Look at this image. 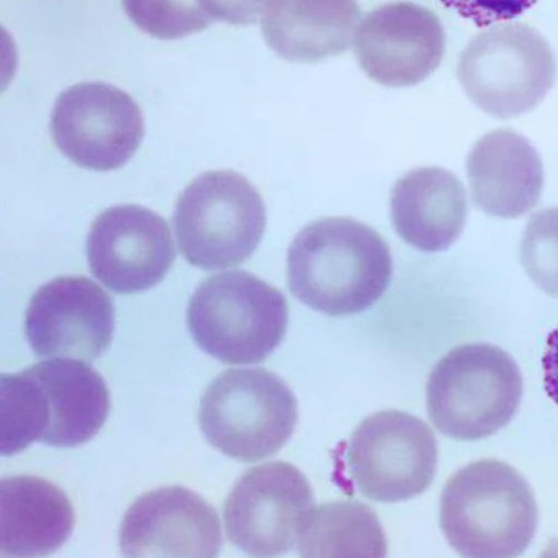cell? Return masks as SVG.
Instances as JSON below:
<instances>
[{
	"label": "cell",
	"instance_id": "6da1fadb",
	"mask_svg": "<svg viewBox=\"0 0 558 558\" xmlns=\"http://www.w3.org/2000/svg\"><path fill=\"white\" fill-rule=\"evenodd\" d=\"M0 446L12 456L33 442L73 448L95 438L109 416V389L96 369L77 360L51 359L0 385Z\"/></svg>",
	"mask_w": 558,
	"mask_h": 558
},
{
	"label": "cell",
	"instance_id": "7a4b0ae2",
	"mask_svg": "<svg viewBox=\"0 0 558 558\" xmlns=\"http://www.w3.org/2000/svg\"><path fill=\"white\" fill-rule=\"evenodd\" d=\"M390 247L374 228L349 217L305 226L288 253V283L308 307L329 316L374 306L391 284Z\"/></svg>",
	"mask_w": 558,
	"mask_h": 558
},
{
	"label": "cell",
	"instance_id": "3957f363",
	"mask_svg": "<svg viewBox=\"0 0 558 558\" xmlns=\"http://www.w3.org/2000/svg\"><path fill=\"white\" fill-rule=\"evenodd\" d=\"M440 524L450 546L466 557H517L538 526L533 489L508 463L484 459L463 468L441 495Z\"/></svg>",
	"mask_w": 558,
	"mask_h": 558
},
{
	"label": "cell",
	"instance_id": "277c9868",
	"mask_svg": "<svg viewBox=\"0 0 558 558\" xmlns=\"http://www.w3.org/2000/svg\"><path fill=\"white\" fill-rule=\"evenodd\" d=\"M522 371L489 343L458 347L434 367L427 386L432 423L445 436L476 441L504 429L520 410Z\"/></svg>",
	"mask_w": 558,
	"mask_h": 558
},
{
	"label": "cell",
	"instance_id": "5b68a950",
	"mask_svg": "<svg viewBox=\"0 0 558 558\" xmlns=\"http://www.w3.org/2000/svg\"><path fill=\"white\" fill-rule=\"evenodd\" d=\"M198 347L226 364L265 361L284 340L286 295L245 270L215 275L197 289L187 313Z\"/></svg>",
	"mask_w": 558,
	"mask_h": 558
},
{
	"label": "cell",
	"instance_id": "8992f818",
	"mask_svg": "<svg viewBox=\"0 0 558 558\" xmlns=\"http://www.w3.org/2000/svg\"><path fill=\"white\" fill-rule=\"evenodd\" d=\"M199 426L221 453L253 462L281 450L292 438L298 400L290 387L264 368L225 371L201 402Z\"/></svg>",
	"mask_w": 558,
	"mask_h": 558
},
{
	"label": "cell",
	"instance_id": "52a82bcc",
	"mask_svg": "<svg viewBox=\"0 0 558 558\" xmlns=\"http://www.w3.org/2000/svg\"><path fill=\"white\" fill-rule=\"evenodd\" d=\"M255 185L230 170L206 172L180 196L173 227L179 250L206 270L240 266L252 257L266 228Z\"/></svg>",
	"mask_w": 558,
	"mask_h": 558
},
{
	"label": "cell",
	"instance_id": "ba28073f",
	"mask_svg": "<svg viewBox=\"0 0 558 558\" xmlns=\"http://www.w3.org/2000/svg\"><path fill=\"white\" fill-rule=\"evenodd\" d=\"M556 71L544 36L527 24L508 23L470 41L459 58L457 76L480 109L504 120L537 108L551 89Z\"/></svg>",
	"mask_w": 558,
	"mask_h": 558
},
{
	"label": "cell",
	"instance_id": "9c48e42d",
	"mask_svg": "<svg viewBox=\"0 0 558 558\" xmlns=\"http://www.w3.org/2000/svg\"><path fill=\"white\" fill-rule=\"evenodd\" d=\"M345 462L368 499L398 502L426 492L438 466V444L421 418L400 411L368 416L350 439Z\"/></svg>",
	"mask_w": 558,
	"mask_h": 558
},
{
	"label": "cell",
	"instance_id": "30bf717a",
	"mask_svg": "<svg viewBox=\"0 0 558 558\" xmlns=\"http://www.w3.org/2000/svg\"><path fill=\"white\" fill-rule=\"evenodd\" d=\"M315 508L306 477L282 461L248 471L232 488L223 508L230 542L256 557H274L298 546Z\"/></svg>",
	"mask_w": 558,
	"mask_h": 558
},
{
	"label": "cell",
	"instance_id": "8fae6325",
	"mask_svg": "<svg viewBox=\"0 0 558 558\" xmlns=\"http://www.w3.org/2000/svg\"><path fill=\"white\" fill-rule=\"evenodd\" d=\"M51 132L58 148L90 170L122 167L145 135L142 109L122 89L101 82L71 86L58 98Z\"/></svg>",
	"mask_w": 558,
	"mask_h": 558
},
{
	"label": "cell",
	"instance_id": "7c38bea8",
	"mask_svg": "<svg viewBox=\"0 0 558 558\" xmlns=\"http://www.w3.org/2000/svg\"><path fill=\"white\" fill-rule=\"evenodd\" d=\"M113 331L112 300L83 276L43 286L26 311L25 335L38 357L90 363L109 349Z\"/></svg>",
	"mask_w": 558,
	"mask_h": 558
},
{
	"label": "cell",
	"instance_id": "4fadbf2b",
	"mask_svg": "<svg viewBox=\"0 0 558 558\" xmlns=\"http://www.w3.org/2000/svg\"><path fill=\"white\" fill-rule=\"evenodd\" d=\"M86 254L92 274L121 294L158 284L175 257L166 220L140 206L102 213L89 229Z\"/></svg>",
	"mask_w": 558,
	"mask_h": 558
},
{
	"label": "cell",
	"instance_id": "5bb4252c",
	"mask_svg": "<svg viewBox=\"0 0 558 558\" xmlns=\"http://www.w3.org/2000/svg\"><path fill=\"white\" fill-rule=\"evenodd\" d=\"M354 39L361 69L372 81L390 87L424 82L446 51L438 16L412 3L387 4L367 14Z\"/></svg>",
	"mask_w": 558,
	"mask_h": 558
},
{
	"label": "cell",
	"instance_id": "9a60e30c",
	"mask_svg": "<svg viewBox=\"0 0 558 558\" xmlns=\"http://www.w3.org/2000/svg\"><path fill=\"white\" fill-rule=\"evenodd\" d=\"M120 546L128 557H215L222 546L220 521L196 493L162 487L128 509Z\"/></svg>",
	"mask_w": 558,
	"mask_h": 558
},
{
	"label": "cell",
	"instance_id": "2e32d148",
	"mask_svg": "<svg viewBox=\"0 0 558 558\" xmlns=\"http://www.w3.org/2000/svg\"><path fill=\"white\" fill-rule=\"evenodd\" d=\"M468 175L476 206L493 217L517 219L541 201L544 169L530 140L510 129L478 140L468 159Z\"/></svg>",
	"mask_w": 558,
	"mask_h": 558
},
{
	"label": "cell",
	"instance_id": "e0dca14e",
	"mask_svg": "<svg viewBox=\"0 0 558 558\" xmlns=\"http://www.w3.org/2000/svg\"><path fill=\"white\" fill-rule=\"evenodd\" d=\"M390 206L399 236L425 253L449 248L466 225V191L453 173L439 167L416 168L401 177Z\"/></svg>",
	"mask_w": 558,
	"mask_h": 558
},
{
	"label": "cell",
	"instance_id": "ac0fdd59",
	"mask_svg": "<svg viewBox=\"0 0 558 558\" xmlns=\"http://www.w3.org/2000/svg\"><path fill=\"white\" fill-rule=\"evenodd\" d=\"M360 21L356 0H270L262 33L279 58L316 63L347 52Z\"/></svg>",
	"mask_w": 558,
	"mask_h": 558
},
{
	"label": "cell",
	"instance_id": "d6986e66",
	"mask_svg": "<svg viewBox=\"0 0 558 558\" xmlns=\"http://www.w3.org/2000/svg\"><path fill=\"white\" fill-rule=\"evenodd\" d=\"M72 504L56 485L34 476L9 477L0 484V551L4 557H43L71 536Z\"/></svg>",
	"mask_w": 558,
	"mask_h": 558
},
{
	"label": "cell",
	"instance_id": "ffe728a7",
	"mask_svg": "<svg viewBox=\"0 0 558 558\" xmlns=\"http://www.w3.org/2000/svg\"><path fill=\"white\" fill-rule=\"evenodd\" d=\"M304 557H385L386 534L367 506L339 501L315 507L298 543Z\"/></svg>",
	"mask_w": 558,
	"mask_h": 558
},
{
	"label": "cell",
	"instance_id": "44dd1931",
	"mask_svg": "<svg viewBox=\"0 0 558 558\" xmlns=\"http://www.w3.org/2000/svg\"><path fill=\"white\" fill-rule=\"evenodd\" d=\"M130 20L160 39H178L204 31L211 20L199 0H122Z\"/></svg>",
	"mask_w": 558,
	"mask_h": 558
},
{
	"label": "cell",
	"instance_id": "7402d4cb",
	"mask_svg": "<svg viewBox=\"0 0 558 558\" xmlns=\"http://www.w3.org/2000/svg\"><path fill=\"white\" fill-rule=\"evenodd\" d=\"M520 259L534 284L558 299V207L531 217L521 242Z\"/></svg>",
	"mask_w": 558,
	"mask_h": 558
},
{
	"label": "cell",
	"instance_id": "603a6c76",
	"mask_svg": "<svg viewBox=\"0 0 558 558\" xmlns=\"http://www.w3.org/2000/svg\"><path fill=\"white\" fill-rule=\"evenodd\" d=\"M538 0H441V3L478 27L520 17Z\"/></svg>",
	"mask_w": 558,
	"mask_h": 558
},
{
	"label": "cell",
	"instance_id": "cb8c5ba5",
	"mask_svg": "<svg viewBox=\"0 0 558 558\" xmlns=\"http://www.w3.org/2000/svg\"><path fill=\"white\" fill-rule=\"evenodd\" d=\"M270 0H199V5L211 22L246 26L263 17Z\"/></svg>",
	"mask_w": 558,
	"mask_h": 558
},
{
	"label": "cell",
	"instance_id": "d4e9b609",
	"mask_svg": "<svg viewBox=\"0 0 558 558\" xmlns=\"http://www.w3.org/2000/svg\"><path fill=\"white\" fill-rule=\"evenodd\" d=\"M543 369L546 393L558 405V327L548 336Z\"/></svg>",
	"mask_w": 558,
	"mask_h": 558
}]
</instances>
